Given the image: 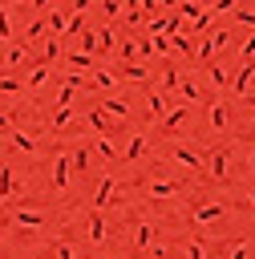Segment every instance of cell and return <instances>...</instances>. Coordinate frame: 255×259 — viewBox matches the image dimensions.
<instances>
[{"instance_id":"cell-5","label":"cell","mask_w":255,"mask_h":259,"mask_svg":"<svg viewBox=\"0 0 255 259\" xmlns=\"http://www.w3.org/2000/svg\"><path fill=\"white\" fill-rule=\"evenodd\" d=\"M186 259H206V251H202V243H190V251H186Z\"/></svg>"},{"instance_id":"cell-1","label":"cell","mask_w":255,"mask_h":259,"mask_svg":"<svg viewBox=\"0 0 255 259\" xmlns=\"http://www.w3.org/2000/svg\"><path fill=\"white\" fill-rule=\"evenodd\" d=\"M16 223H20V227H36V223H40V214H32V210H20V214H16Z\"/></svg>"},{"instance_id":"cell-6","label":"cell","mask_w":255,"mask_h":259,"mask_svg":"<svg viewBox=\"0 0 255 259\" xmlns=\"http://www.w3.org/2000/svg\"><path fill=\"white\" fill-rule=\"evenodd\" d=\"M219 214H223L219 206H202V210H198V219H219Z\"/></svg>"},{"instance_id":"cell-2","label":"cell","mask_w":255,"mask_h":259,"mask_svg":"<svg viewBox=\"0 0 255 259\" xmlns=\"http://www.w3.org/2000/svg\"><path fill=\"white\" fill-rule=\"evenodd\" d=\"M89 239H93V243H101V239H105V223H101V219H93V227H89Z\"/></svg>"},{"instance_id":"cell-4","label":"cell","mask_w":255,"mask_h":259,"mask_svg":"<svg viewBox=\"0 0 255 259\" xmlns=\"http://www.w3.org/2000/svg\"><path fill=\"white\" fill-rule=\"evenodd\" d=\"M227 259H247V243L239 239V243H235V251H227Z\"/></svg>"},{"instance_id":"cell-3","label":"cell","mask_w":255,"mask_h":259,"mask_svg":"<svg viewBox=\"0 0 255 259\" xmlns=\"http://www.w3.org/2000/svg\"><path fill=\"white\" fill-rule=\"evenodd\" d=\"M150 239H154V227H150V223H142V227H138V247H146Z\"/></svg>"},{"instance_id":"cell-7","label":"cell","mask_w":255,"mask_h":259,"mask_svg":"<svg viewBox=\"0 0 255 259\" xmlns=\"http://www.w3.org/2000/svg\"><path fill=\"white\" fill-rule=\"evenodd\" d=\"M57 259H73V251H69V247H61V251H57Z\"/></svg>"}]
</instances>
